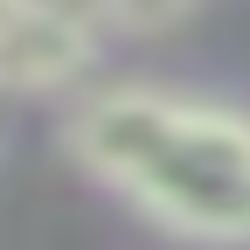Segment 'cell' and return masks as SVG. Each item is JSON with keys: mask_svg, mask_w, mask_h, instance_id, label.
Listing matches in <instances>:
<instances>
[{"mask_svg": "<svg viewBox=\"0 0 250 250\" xmlns=\"http://www.w3.org/2000/svg\"><path fill=\"white\" fill-rule=\"evenodd\" d=\"M77 167L195 243H250V118L208 98L118 83L62 125Z\"/></svg>", "mask_w": 250, "mask_h": 250, "instance_id": "cell-1", "label": "cell"}, {"mask_svg": "<svg viewBox=\"0 0 250 250\" xmlns=\"http://www.w3.org/2000/svg\"><path fill=\"white\" fill-rule=\"evenodd\" d=\"M98 28L70 0H21L0 21V90H62L90 70Z\"/></svg>", "mask_w": 250, "mask_h": 250, "instance_id": "cell-2", "label": "cell"}, {"mask_svg": "<svg viewBox=\"0 0 250 250\" xmlns=\"http://www.w3.org/2000/svg\"><path fill=\"white\" fill-rule=\"evenodd\" d=\"M90 28H118V35H167L174 21L195 14V0H83Z\"/></svg>", "mask_w": 250, "mask_h": 250, "instance_id": "cell-3", "label": "cell"}, {"mask_svg": "<svg viewBox=\"0 0 250 250\" xmlns=\"http://www.w3.org/2000/svg\"><path fill=\"white\" fill-rule=\"evenodd\" d=\"M14 7H21V0H0V21H7V14H14Z\"/></svg>", "mask_w": 250, "mask_h": 250, "instance_id": "cell-4", "label": "cell"}]
</instances>
